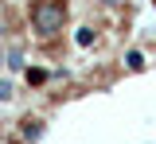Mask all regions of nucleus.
I'll return each mask as SVG.
<instances>
[{"instance_id": "nucleus-1", "label": "nucleus", "mask_w": 156, "mask_h": 144, "mask_svg": "<svg viewBox=\"0 0 156 144\" xmlns=\"http://www.w3.org/2000/svg\"><path fill=\"white\" fill-rule=\"evenodd\" d=\"M27 16H31L35 35L51 39V35H58V31H62V23H66V0H31Z\"/></svg>"}, {"instance_id": "nucleus-2", "label": "nucleus", "mask_w": 156, "mask_h": 144, "mask_svg": "<svg viewBox=\"0 0 156 144\" xmlns=\"http://www.w3.org/2000/svg\"><path fill=\"white\" fill-rule=\"evenodd\" d=\"M20 132H23V140H39L43 136V121L39 117H23L20 121Z\"/></svg>"}, {"instance_id": "nucleus-3", "label": "nucleus", "mask_w": 156, "mask_h": 144, "mask_svg": "<svg viewBox=\"0 0 156 144\" xmlns=\"http://www.w3.org/2000/svg\"><path fill=\"white\" fill-rule=\"evenodd\" d=\"M74 43L82 47V51H90V47L98 43V27H78V31H74Z\"/></svg>"}, {"instance_id": "nucleus-4", "label": "nucleus", "mask_w": 156, "mask_h": 144, "mask_svg": "<svg viewBox=\"0 0 156 144\" xmlns=\"http://www.w3.org/2000/svg\"><path fill=\"white\" fill-rule=\"evenodd\" d=\"M23 78H27V86H43L47 78H51V74H47L43 66H27V74H23Z\"/></svg>"}, {"instance_id": "nucleus-5", "label": "nucleus", "mask_w": 156, "mask_h": 144, "mask_svg": "<svg viewBox=\"0 0 156 144\" xmlns=\"http://www.w3.org/2000/svg\"><path fill=\"white\" fill-rule=\"evenodd\" d=\"M125 66H129V70H144V51H125Z\"/></svg>"}, {"instance_id": "nucleus-6", "label": "nucleus", "mask_w": 156, "mask_h": 144, "mask_svg": "<svg viewBox=\"0 0 156 144\" xmlns=\"http://www.w3.org/2000/svg\"><path fill=\"white\" fill-rule=\"evenodd\" d=\"M16 98V86H12V78H0V101H12Z\"/></svg>"}, {"instance_id": "nucleus-7", "label": "nucleus", "mask_w": 156, "mask_h": 144, "mask_svg": "<svg viewBox=\"0 0 156 144\" xmlns=\"http://www.w3.org/2000/svg\"><path fill=\"white\" fill-rule=\"evenodd\" d=\"M4 62H8V66L16 70V66H23V55H20V51H12V55H8V59H4Z\"/></svg>"}, {"instance_id": "nucleus-8", "label": "nucleus", "mask_w": 156, "mask_h": 144, "mask_svg": "<svg viewBox=\"0 0 156 144\" xmlns=\"http://www.w3.org/2000/svg\"><path fill=\"white\" fill-rule=\"evenodd\" d=\"M101 4H105V8H117V4H125V0H101Z\"/></svg>"}]
</instances>
